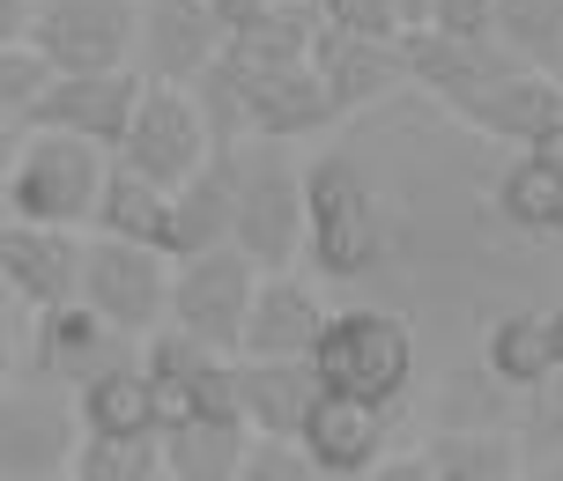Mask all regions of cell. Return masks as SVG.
<instances>
[{
    "instance_id": "cell-17",
    "label": "cell",
    "mask_w": 563,
    "mask_h": 481,
    "mask_svg": "<svg viewBox=\"0 0 563 481\" xmlns=\"http://www.w3.org/2000/svg\"><path fill=\"white\" fill-rule=\"evenodd\" d=\"M386 415L394 407H371L349 393H319L305 415V452L327 481H356V474H386Z\"/></svg>"
},
{
    "instance_id": "cell-10",
    "label": "cell",
    "mask_w": 563,
    "mask_h": 481,
    "mask_svg": "<svg viewBox=\"0 0 563 481\" xmlns=\"http://www.w3.org/2000/svg\"><path fill=\"white\" fill-rule=\"evenodd\" d=\"M260 267L238 245H216V253H186L170 259V326H186L208 348H230L245 340V312H253Z\"/></svg>"
},
{
    "instance_id": "cell-34",
    "label": "cell",
    "mask_w": 563,
    "mask_h": 481,
    "mask_svg": "<svg viewBox=\"0 0 563 481\" xmlns=\"http://www.w3.org/2000/svg\"><path fill=\"white\" fill-rule=\"evenodd\" d=\"M430 30H452V37H497V8H489V0H430Z\"/></svg>"
},
{
    "instance_id": "cell-11",
    "label": "cell",
    "mask_w": 563,
    "mask_h": 481,
    "mask_svg": "<svg viewBox=\"0 0 563 481\" xmlns=\"http://www.w3.org/2000/svg\"><path fill=\"white\" fill-rule=\"evenodd\" d=\"M141 363H148V385H156V423H186V415H245L238 407V356L230 348H208L194 340L186 326H156L148 348H141Z\"/></svg>"
},
{
    "instance_id": "cell-40",
    "label": "cell",
    "mask_w": 563,
    "mask_h": 481,
    "mask_svg": "<svg viewBox=\"0 0 563 481\" xmlns=\"http://www.w3.org/2000/svg\"><path fill=\"white\" fill-rule=\"evenodd\" d=\"M311 8H319V0H311Z\"/></svg>"
},
{
    "instance_id": "cell-8",
    "label": "cell",
    "mask_w": 563,
    "mask_h": 481,
    "mask_svg": "<svg viewBox=\"0 0 563 481\" xmlns=\"http://www.w3.org/2000/svg\"><path fill=\"white\" fill-rule=\"evenodd\" d=\"M445 112L460 126L489 134V142H505V148H549L563 134V75L511 59L497 75H482L475 89H460Z\"/></svg>"
},
{
    "instance_id": "cell-9",
    "label": "cell",
    "mask_w": 563,
    "mask_h": 481,
    "mask_svg": "<svg viewBox=\"0 0 563 481\" xmlns=\"http://www.w3.org/2000/svg\"><path fill=\"white\" fill-rule=\"evenodd\" d=\"M75 445H82V415L75 393L37 378L0 393V481H59L75 474Z\"/></svg>"
},
{
    "instance_id": "cell-4",
    "label": "cell",
    "mask_w": 563,
    "mask_h": 481,
    "mask_svg": "<svg viewBox=\"0 0 563 481\" xmlns=\"http://www.w3.org/2000/svg\"><path fill=\"white\" fill-rule=\"evenodd\" d=\"M275 148L282 142L253 148V156L238 148V230H230V245L260 275L305 259V164H289Z\"/></svg>"
},
{
    "instance_id": "cell-22",
    "label": "cell",
    "mask_w": 563,
    "mask_h": 481,
    "mask_svg": "<svg viewBox=\"0 0 563 481\" xmlns=\"http://www.w3.org/2000/svg\"><path fill=\"white\" fill-rule=\"evenodd\" d=\"M156 437H164V481H238L253 423L245 415H186Z\"/></svg>"
},
{
    "instance_id": "cell-1",
    "label": "cell",
    "mask_w": 563,
    "mask_h": 481,
    "mask_svg": "<svg viewBox=\"0 0 563 481\" xmlns=\"http://www.w3.org/2000/svg\"><path fill=\"white\" fill-rule=\"evenodd\" d=\"M305 259L327 282H356L386 259V200L371 193L356 156L305 164Z\"/></svg>"
},
{
    "instance_id": "cell-12",
    "label": "cell",
    "mask_w": 563,
    "mask_h": 481,
    "mask_svg": "<svg viewBox=\"0 0 563 481\" xmlns=\"http://www.w3.org/2000/svg\"><path fill=\"white\" fill-rule=\"evenodd\" d=\"M141 356L134 334H119L112 318L82 304V297H59L37 312V334H30V378H53V385H89V378H104L112 363Z\"/></svg>"
},
{
    "instance_id": "cell-23",
    "label": "cell",
    "mask_w": 563,
    "mask_h": 481,
    "mask_svg": "<svg viewBox=\"0 0 563 481\" xmlns=\"http://www.w3.org/2000/svg\"><path fill=\"white\" fill-rule=\"evenodd\" d=\"M497 215L527 237H563V134L549 148H519V164L497 178Z\"/></svg>"
},
{
    "instance_id": "cell-6",
    "label": "cell",
    "mask_w": 563,
    "mask_h": 481,
    "mask_svg": "<svg viewBox=\"0 0 563 481\" xmlns=\"http://www.w3.org/2000/svg\"><path fill=\"white\" fill-rule=\"evenodd\" d=\"M216 126H208V104L194 97V82H141V104L126 119V142L112 148L119 164L148 170L156 186H186L208 156H216Z\"/></svg>"
},
{
    "instance_id": "cell-31",
    "label": "cell",
    "mask_w": 563,
    "mask_h": 481,
    "mask_svg": "<svg viewBox=\"0 0 563 481\" xmlns=\"http://www.w3.org/2000/svg\"><path fill=\"white\" fill-rule=\"evenodd\" d=\"M319 467H311L305 437H267V429H253V445H245V474L238 481H311Z\"/></svg>"
},
{
    "instance_id": "cell-29",
    "label": "cell",
    "mask_w": 563,
    "mask_h": 481,
    "mask_svg": "<svg viewBox=\"0 0 563 481\" xmlns=\"http://www.w3.org/2000/svg\"><path fill=\"white\" fill-rule=\"evenodd\" d=\"M497 8V45L527 67L563 75V0H489Z\"/></svg>"
},
{
    "instance_id": "cell-36",
    "label": "cell",
    "mask_w": 563,
    "mask_h": 481,
    "mask_svg": "<svg viewBox=\"0 0 563 481\" xmlns=\"http://www.w3.org/2000/svg\"><path fill=\"white\" fill-rule=\"evenodd\" d=\"M394 15H400V30H422L430 23V0H394Z\"/></svg>"
},
{
    "instance_id": "cell-16",
    "label": "cell",
    "mask_w": 563,
    "mask_h": 481,
    "mask_svg": "<svg viewBox=\"0 0 563 481\" xmlns=\"http://www.w3.org/2000/svg\"><path fill=\"white\" fill-rule=\"evenodd\" d=\"M230 45V23L208 0H148L141 8V67L156 82H200Z\"/></svg>"
},
{
    "instance_id": "cell-15",
    "label": "cell",
    "mask_w": 563,
    "mask_h": 481,
    "mask_svg": "<svg viewBox=\"0 0 563 481\" xmlns=\"http://www.w3.org/2000/svg\"><path fill=\"white\" fill-rule=\"evenodd\" d=\"M311 67H319V89H327V104L341 112H364L378 104L386 89L408 82V53H400V37H364V30H334L319 15V37H311Z\"/></svg>"
},
{
    "instance_id": "cell-19",
    "label": "cell",
    "mask_w": 563,
    "mask_h": 481,
    "mask_svg": "<svg viewBox=\"0 0 563 481\" xmlns=\"http://www.w3.org/2000/svg\"><path fill=\"white\" fill-rule=\"evenodd\" d=\"M230 230H238V148H216L186 186H170V237H164V253L170 259L216 253V245H230Z\"/></svg>"
},
{
    "instance_id": "cell-27",
    "label": "cell",
    "mask_w": 563,
    "mask_h": 481,
    "mask_svg": "<svg viewBox=\"0 0 563 481\" xmlns=\"http://www.w3.org/2000/svg\"><path fill=\"white\" fill-rule=\"evenodd\" d=\"M311 37H319V8L311 0H260L230 23L223 53L238 59H311Z\"/></svg>"
},
{
    "instance_id": "cell-26",
    "label": "cell",
    "mask_w": 563,
    "mask_h": 481,
    "mask_svg": "<svg viewBox=\"0 0 563 481\" xmlns=\"http://www.w3.org/2000/svg\"><path fill=\"white\" fill-rule=\"evenodd\" d=\"M104 237H134V245H164L170 237V186H156L148 170L119 164L112 156V178H104V193H97V223Z\"/></svg>"
},
{
    "instance_id": "cell-30",
    "label": "cell",
    "mask_w": 563,
    "mask_h": 481,
    "mask_svg": "<svg viewBox=\"0 0 563 481\" xmlns=\"http://www.w3.org/2000/svg\"><path fill=\"white\" fill-rule=\"evenodd\" d=\"M75 481H164V437H104V429H82Z\"/></svg>"
},
{
    "instance_id": "cell-21",
    "label": "cell",
    "mask_w": 563,
    "mask_h": 481,
    "mask_svg": "<svg viewBox=\"0 0 563 481\" xmlns=\"http://www.w3.org/2000/svg\"><path fill=\"white\" fill-rule=\"evenodd\" d=\"M400 53H408V82H422L438 104H452L460 89H475L482 75L511 67L519 53H505L497 37H452V30H400Z\"/></svg>"
},
{
    "instance_id": "cell-35",
    "label": "cell",
    "mask_w": 563,
    "mask_h": 481,
    "mask_svg": "<svg viewBox=\"0 0 563 481\" xmlns=\"http://www.w3.org/2000/svg\"><path fill=\"white\" fill-rule=\"evenodd\" d=\"M30 8H37V0H0V45H23Z\"/></svg>"
},
{
    "instance_id": "cell-2",
    "label": "cell",
    "mask_w": 563,
    "mask_h": 481,
    "mask_svg": "<svg viewBox=\"0 0 563 481\" xmlns=\"http://www.w3.org/2000/svg\"><path fill=\"white\" fill-rule=\"evenodd\" d=\"M112 178V148L59 134V126H30V142H15L8 164V215L23 223H59V230H89L97 223V193Z\"/></svg>"
},
{
    "instance_id": "cell-39",
    "label": "cell",
    "mask_w": 563,
    "mask_h": 481,
    "mask_svg": "<svg viewBox=\"0 0 563 481\" xmlns=\"http://www.w3.org/2000/svg\"><path fill=\"white\" fill-rule=\"evenodd\" d=\"M549 348H556V370H563V312H549Z\"/></svg>"
},
{
    "instance_id": "cell-3",
    "label": "cell",
    "mask_w": 563,
    "mask_h": 481,
    "mask_svg": "<svg viewBox=\"0 0 563 481\" xmlns=\"http://www.w3.org/2000/svg\"><path fill=\"white\" fill-rule=\"evenodd\" d=\"M311 363H319V385H327V393L394 407V400L416 385V326L400 312H378V304L334 312L327 334H319V348H311Z\"/></svg>"
},
{
    "instance_id": "cell-37",
    "label": "cell",
    "mask_w": 563,
    "mask_h": 481,
    "mask_svg": "<svg viewBox=\"0 0 563 481\" xmlns=\"http://www.w3.org/2000/svg\"><path fill=\"white\" fill-rule=\"evenodd\" d=\"M8 164H15V134L0 126V200H8Z\"/></svg>"
},
{
    "instance_id": "cell-7",
    "label": "cell",
    "mask_w": 563,
    "mask_h": 481,
    "mask_svg": "<svg viewBox=\"0 0 563 481\" xmlns=\"http://www.w3.org/2000/svg\"><path fill=\"white\" fill-rule=\"evenodd\" d=\"M82 304L112 318L119 334L148 340L170 318V253L164 245H134V237H89L82 245Z\"/></svg>"
},
{
    "instance_id": "cell-25",
    "label": "cell",
    "mask_w": 563,
    "mask_h": 481,
    "mask_svg": "<svg viewBox=\"0 0 563 481\" xmlns=\"http://www.w3.org/2000/svg\"><path fill=\"white\" fill-rule=\"evenodd\" d=\"M394 474H408V481H511L519 474V445L489 437V429H452V437H430Z\"/></svg>"
},
{
    "instance_id": "cell-24",
    "label": "cell",
    "mask_w": 563,
    "mask_h": 481,
    "mask_svg": "<svg viewBox=\"0 0 563 481\" xmlns=\"http://www.w3.org/2000/svg\"><path fill=\"white\" fill-rule=\"evenodd\" d=\"M75 415H82V429H104V437H156L164 429L156 423V385H148L141 356H126L104 378L75 385Z\"/></svg>"
},
{
    "instance_id": "cell-38",
    "label": "cell",
    "mask_w": 563,
    "mask_h": 481,
    "mask_svg": "<svg viewBox=\"0 0 563 481\" xmlns=\"http://www.w3.org/2000/svg\"><path fill=\"white\" fill-rule=\"evenodd\" d=\"M208 8H216V15H223V23H238V15H245V8H260V0H208Z\"/></svg>"
},
{
    "instance_id": "cell-5",
    "label": "cell",
    "mask_w": 563,
    "mask_h": 481,
    "mask_svg": "<svg viewBox=\"0 0 563 481\" xmlns=\"http://www.w3.org/2000/svg\"><path fill=\"white\" fill-rule=\"evenodd\" d=\"M23 45L45 59V75H97L134 67L141 53V8L134 0H37Z\"/></svg>"
},
{
    "instance_id": "cell-32",
    "label": "cell",
    "mask_w": 563,
    "mask_h": 481,
    "mask_svg": "<svg viewBox=\"0 0 563 481\" xmlns=\"http://www.w3.org/2000/svg\"><path fill=\"white\" fill-rule=\"evenodd\" d=\"M37 82H45V59L30 53V45H0V119L8 112L23 119V104L37 97Z\"/></svg>"
},
{
    "instance_id": "cell-13",
    "label": "cell",
    "mask_w": 563,
    "mask_h": 481,
    "mask_svg": "<svg viewBox=\"0 0 563 481\" xmlns=\"http://www.w3.org/2000/svg\"><path fill=\"white\" fill-rule=\"evenodd\" d=\"M141 82L134 67H97V75H45L37 97L23 104L30 126H59V134H82L97 148H119L126 142V119L141 104Z\"/></svg>"
},
{
    "instance_id": "cell-20",
    "label": "cell",
    "mask_w": 563,
    "mask_h": 481,
    "mask_svg": "<svg viewBox=\"0 0 563 481\" xmlns=\"http://www.w3.org/2000/svg\"><path fill=\"white\" fill-rule=\"evenodd\" d=\"M319 393L327 385H319V363L311 356H238V407L267 437H297Z\"/></svg>"
},
{
    "instance_id": "cell-18",
    "label": "cell",
    "mask_w": 563,
    "mask_h": 481,
    "mask_svg": "<svg viewBox=\"0 0 563 481\" xmlns=\"http://www.w3.org/2000/svg\"><path fill=\"white\" fill-rule=\"evenodd\" d=\"M327 304H319V289L297 282L289 267L275 275H260L253 289V312H245V340H238V356H311L319 334H327Z\"/></svg>"
},
{
    "instance_id": "cell-14",
    "label": "cell",
    "mask_w": 563,
    "mask_h": 481,
    "mask_svg": "<svg viewBox=\"0 0 563 481\" xmlns=\"http://www.w3.org/2000/svg\"><path fill=\"white\" fill-rule=\"evenodd\" d=\"M82 245H89L82 230L8 215V223H0V289H8L15 304H30V312L75 297V289H82Z\"/></svg>"
},
{
    "instance_id": "cell-28",
    "label": "cell",
    "mask_w": 563,
    "mask_h": 481,
    "mask_svg": "<svg viewBox=\"0 0 563 481\" xmlns=\"http://www.w3.org/2000/svg\"><path fill=\"white\" fill-rule=\"evenodd\" d=\"M489 378H505L519 393H534L556 378V348H549V312H505L489 326Z\"/></svg>"
},
{
    "instance_id": "cell-33",
    "label": "cell",
    "mask_w": 563,
    "mask_h": 481,
    "mask_svg": "<svg viewBox=\"0 0 563 481\" xmlns=\"http://www.w3.org/2000/svg\"><path fill=\"white\" fill-rule=\"evenodd\" d=\"M319 15L334 30H364V37H400L394 0H319Z\"/></svg>"
}]
</instances>
